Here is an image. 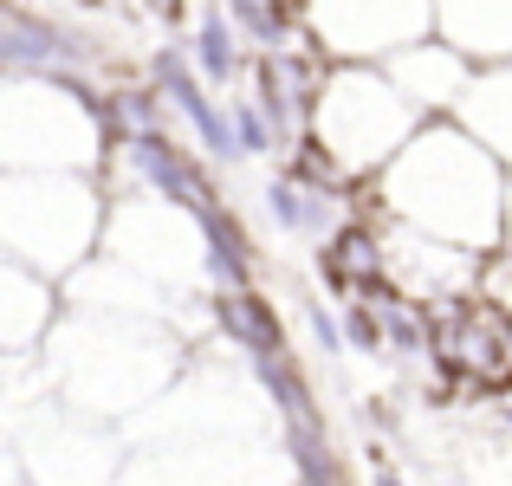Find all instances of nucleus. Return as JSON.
<instances>
[{"instance_id": "obj_1", "label": "nucleus", "mask_w": 512, "mask_h": 486, "mask_svg": "<svg viewBox=\"0 0 512 486\" xmlns=\"http://www.w3.org/2000/svg\"><path fill=\"white\" fill-rule=\"evenodd\" d=\"M39 312H46L39 286H26L20 273H7V266H0V344H20V337H33Z\"/></svg>"}]
</instances>
